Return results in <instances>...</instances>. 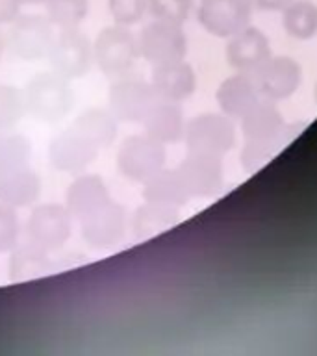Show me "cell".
<instances>
[{
    "instance_id": "cell-1",
    "label": "cell",
    "mask_w": 317,
    "mask_h": 356,
    "mask_svg": "<svg viewBox=\"0 0 317 356\" xmlns=\"http://www.w3.org/2000/svg\"><path fill=\"white\" fill-rule=\"evenodd\" d=\"M22 95L28 113L41 122H58L71 111L74 102L71 80L54 71L33 74Z\"/></svg>"
},
{
    "instance_id": "cell-2",
    "label": "cell",
    "mask_w": 317,
    "mask_h": 356,
    "mask_svg": "<svg viewBox=\"0 0 317 356\" xmlns=\"http://www.w3.org/2000/svg\"><path fill=\"white\" fill-rule=\"evenodd\" d=\"M165 161L163 143L147 134L124 138L115 154L117 171L130 182L145 184L158 175Z\"/></svg>"
},
{
    "instance_id": "cell-3",
    "label": "cell",
    "mask_w": 317,
    "mask_h": 356,
    "mask_svg": "<svg viewBox=\"0 0 317 356\" xmlns=\"http://www.w3.org/2000/svg\"><path fill=\"white\" fill-rule=\"evenodd\" d=\"M95 63L106 74H124L132 69L139 54L138 35H133L128 26L111 24L102 28L93 41Z\"/></svg>"
},
{
    "instance_id": "cell-4",
    "label": "cell",
    "mask_w": 317,
    "mask_h": 356,
    "mask_svg": "<svg viewBox=\"0 0 317 356\" xmlns=\"http://www.w3.org/2000/svg\"><path fill=\"white\" fill-rule=\"evenodd\" d=\"M139 54L150 65H163L171 61H180L188 54V38L182 24L167 21H150L141 28L138 35Z\"/></svg>"
},
{
    "instance_id": "cell-5",
    "label": "cell",
    "mask_w": 317,
    "mask_h": 356,
    "mask_svg": "<svg viewBox=\"0 0 317 356\" xmlns=\"http://www.w3.org/2000/svg\"><path fill=\"white\" fill-rule=\"evenodd\" d=\"M72 222L74 217L67 210L65 204L47 202L35 206L26 222L28 241L49 254L52 250L61 249L69 241Z\"/></svg>"
},
{
    "instance_id": "cell-6",
    "label": "cell",
    "mask_w": 317,
    "mask_h": 356,
    "mask_svg": "<svg viewBox=\"0 0 317 356\" xmlns=\"http://www.w3.org/2000/svg\"><path fill=\"white\" fill-rule=\"evenodd\" d=\"M47 58L52 71L67 80H78L86 76L93 67V43L78 28L61 30L60 35L54 38Z\"/></svg>"
},
{
    "instance_id": "cell-7",
    "label": "cell",
    "mask_w": 317,
    "mask_h": 356,
    "mask_svg": "<svg viewBox=\"0 0 317 356\" xmlns=\"http://www.w3.org/2000/svg\"><path fill=\"white\" fill-rule=\"evenodd\" d=\"M160 100L150 82L138 78H121L110 88L108 104L119 122H141Z\"/></svg>"
},
{
    "instance_id": "cell-8",
    "label": "cell",
    "mask_w": 317,
    "mask_h": 356,
    "mask_svg": "<svg viewBox=\"0 0 317 356\" xmlns=\"http://www.w3.org/2000/svg\"><path fill=\"white\" fill-rule=\"evenodd\" d=\"M250 0H200L197 17L200 26L216 38H232L249 26Z\"/></svg>"
},
{
    "instance_id": "cell-9",
    "label": "cell",
    "mask_w": 317,
    "mask_h": 356,
    "mask_svg": "<svg viewBox=\"0 0 317 356\" xmlns=\"http://www.w3.org/2000/svg\"><path fill=\"white\" fill-rule=\"evenodd\" d=\"M99 147L91 143L71 124L54 136L49 145V158L52 167L69 175H80L86 171L99 156Z\"/></svg>"
},
{
    "instance_id": "cell-10",
    "label": "cell",
    "mask_w": 317,
    "mask_h": 356,
    "mask_svg": "<svg viewBox=\"0 0 317 356\" xmlns=\"http://www.w3.org/2000/svg\"><path fill=\"white\" fill-rule=\"evenodd\" d=\"M83 241L93 249H111L127 234V210L111 199L108 204L80 221Z\"/></svg>"
},
{
    "instance_id": "cell-11",
    "label": "cell",
    "mask_w": 317,
    "mask_h": 356,
    "mask_svg": "<svg viewBox=\"0 0 317 356\" xmlns=\"http://www.w3.org/2000/svg\"><path fill=\"white\" fill-rule=\"evenodd\" d=\"M52 43H54L52 22L44 21L41 17H26V19L17 17L8 41L13 54L24 61H39L47 58Z\"/></svg>"
},
{
    "instance_id": "cell-12",
    "label": "cell",
    "mask_w": 317,
    "mask_h": 356,
    "mask_svg": "<svg viewBox=\"0 0 317 356\" xmlns=\"http://www.w3.org/2000/svg\"><path fill=\"white\" fill-rule=\"evenodd\" d=\"M111 200L110 189L102 177L95 172H80L74 177L65 193V208L71 211L74 221H82L93 211L102 208Z\"/></svg>"
},
{
    "instance_id": "cell-13",
    "label": "cell",
    "mask_w": 317,
    "mask_h": 356,
    "mask_svg": "<svg viewBox=\"0 0 317 356\" xmlns=\"http://www.w3.org/2000/svg\"><path fill=\"white\" fill-rule=\"evenodd\" d=\"M300 82L299 65L289 58H267L254 69V88L269 99H286Z\"/></svg>"
},
{
    "instance_id": "cell-14",
    "label": "cell",
    "mask_w": 317,
    "mask_h": 356,
    "mask_svg": "<svg viewBox=\"0 0 317 356\" xmlns=\"http://www.w3.org/2000/svg\"><path fill=\"white\" fill-rule=\"evenodd\" d=\"M150 83L161 100L180 102V100L188 99L189 95L195 91L197 76H195L191 65L180 60L152 67Z\"/></svg>"
},
{
    "instance_id": "cell-15",
    "label": "cell",
    "mask_w": 317,
    "mask_h": 356,
    "mask_svg": "<svg viewBox=\"0 0 317 356\" xmlns=\"http://www.w3.org/2000/svg\"><path fill=\"white\" fill-rule=\"evenodd\" d=\"M41 195V178L30 165L0 172V204L24 208Z\"/></svg>"
},
{
    "instance_id": "cell-16",
    "label": "cell",
    "mask_w": 317,
    "mask_h": 356,
    "mask_svg": "<svg viewBox=\"0 0 317 356\" xmlns=\"http://www.w3.org/2000/svg\"><path fill=\"white\" fill-rule=\"evenodd\" d=\"M269 41L260 30L247 26L232 38H228L227 60L234 69H256L269 58Z\"/></svg>"
},
{
    "instance_id": "cell-17",
    "label": "cell",
    "mask_w": 317,
    "mask_h": 356,
    "mask_svg": "<svg viewBox=\"0 0 317 356\" xmlns=\"http://www.w3.org/2000/svg\"><path fill=\"white\" fill-rule=\"evenodd\" d=\"M145 134L160 143H172L182 136V113L174 102L158 100L141 121Z\"/></svg>"
},
{
    "instance_id": "cell-18",
    "label": "cell",
    "mask_w": 317,
    "mask_h": 356,
    "mask_svg": "<svg viewBox=\"0 0 317 356\" xmlns=\"http://www.w3.org/2000/svg\"><path fill=\"white\" fill-rule=\"evenodd\" d=\"M71 127L76 128L78 132L83 134L99 149H106V147H110L115 141L119 121L113 117V113L110 110H104V108H89V110L82 111L71 122Z\"/></svg>"
},
{
    "instance_id": "cell-19",
    "label": "cell",
    "mask_w": 317,
    "mask_h": 356,
    "mask_svg": "<svg viewBox=\"0 0 317 356\" xmlns=\"http://www.w3.org/2000/svg\"><path fill=\"white\" fill-rule=\"evenodd\" d=\"M284 30L295 39H311L317 33V6L311 0H293L284 8Z\"/></svg>"
},
{
    "instance_id": "cell-20",
    "label": "cell",
    "mask_w": 317,
    "mask_h": 356,
    "mask_svg": "<svg viewBox=\"0 0 317 356\" xmlns=\"http://www.w3.org/2000/svg\"><path fill=\"white\" fill-rule=\"evenodd\" d=\"M254 83L241 76L228 78L217 91V100L222 110L230 115H239L249 111L256 102Z\"/></svg>"
},
{
    "instance_id": "cell-21",
    "label": "cell",
    "mask_w": 317,
    "mask_h": 356,
    "mask_svg": "<svg viewBox=\"0 0 317 356\" xmlns=\"http://www.w3.org/2000/svg\"><path fill=\"white\" fill-rule=\"evenodd\" d=\"M32 152V141L26 136L11 130L0 132V172L30 165Z\"/></svg>"
},
{
    "instance_id": "cell-22",
    "label": "cell",
    "mask_w": 317,
    "mask_h": 356,
    "mask_svg": "<svg viewBox=\"0 0 317 356\" xmlns=\"http://www.w3.org/2000/svg\"><path fill=\"white\" fill-rule=\"evenodd\" d=\"M49 21L61 30H72L82 24L89 15V0H49Z\"/></svg>"
},
{
    "instance_id": "cell-23",
    "label": "cell",
    "mask_w": 317,
    "mask_h": 356,
    "mask_svg": "<svg viewBox=\"0 0 317 356\" xmlns=\"http://www.w3.org/2000/svg\"><path fill=\"white\" fill-rule=\"evenodd\" d=\"M24 111L26 106L21 89L10 83H0V132L17 127Z\"/></svg>"
},
{
    "instance_id": "cell-24",
    "label": "cell",
    "mask_w": 317,
    "mask_h": 356,
    "mask_svg": "<svg viewBox=\"0 0 317 356\" xmlns=\"http://www.w3.org/2000/svg\"><path fill=\"white\" fill-rule=\"evenodd\" d=\"M193 10V0H149V13L158 21L184 24Z\"/></svg>"
},
{
    "instance_id": "cell-25",
    "label": "cell",
    "mask_w": 317,
    "mask_h": 356,
    "mask_svg": "<svg viewBox=\"0 0 317 356\" xmlns=\"http://www.w3.org/2000/svg\"><path fill=\"white\" fill-rule=\"evenodd\" d=\"M108 10L113 24L133 26L149 11V0H108Z\"/></svg>"
},
{
    "instance_id": "cell-26",
    "label": "cell",
    "mask_w": 317,
    "mask_h": 356,
    "mask_svg": "<svg viewBox=\"0 0 317 356\" xmlns=\"http://www.w3.org/2000/svg\"><path fill=\"white\" fill-rule=\"evenodd\" d=\"M19 217L15 208L0 204V254L11 252L19 243Z\"/></svg>"
},
{
    "instance_id": "cell-27",
    "label": "cell",
    "mask_w": 317,
    "mask_h": 356,
    "mask_svg": "<svg viewBox=\"0 0 317 356\" xmlns=\"http://www.w3.org/2000/svg\"><path fill=\"white\" fill-rule=\"evenodd\" d=\"M22 0H0V24H10L21 13Z\"/></svg>"
},
{
    "instance_id": "cell-28",
    "label": "cell",
    "mask_w": 317,
    "mask_h": 356,
    "mask_svg": "<svg viewBox=\"0 0 317 356\" xmlns=\"http://www.w3.org/2000/svg\"><path fill=\"white\" fill-rule=\"evenodd\" d=\"M250 2H252V6L263 11H282L293 0H250Z\"/></svg>"
},
{
    "instance_id": "cell-29",
    "label": "cell",
    "mask_w": 317,
    "mask_h": 356,
    "mask_svg": "<svg viewBox=\"0 0 317 356\" xmlns=\"http://www.w3.org/2000/svg\"><path fill=\"white\" fill-rule=\"evenodd\" d=\"M6 47H8V41H6V38L0 33V61H2V56H4V50Z\"/></svg>"
},
{
    "instance_id": "cell-30",
    "label": "cell",
    "mask_w": 317,
    "mask_h": 356,
    "mask_svg": "<svg viewBox=\"0 0 317 356\" xmlns=\"http://www.w3.org/2000/svg\"><path fill=\"white\" fill-rule=\"evenodd\" d=\"M49 0H22V4H47Z\"/></svg>"
}]
</instances>
